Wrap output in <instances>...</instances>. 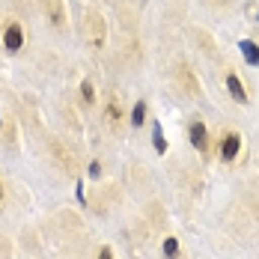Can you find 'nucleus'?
I'll use <instances>...</instances> for the list:
<instances>
[{
    "label": "nucleus",
    "instance_id": "f257e3e1",
    "mask_svg": "<svg viewBox=\"0 0 259 259\" xmlns=\"http://www.w3.org/2000/svg\"><path fill=\"white\" fill-rule=\"evenodd\" d=\"M188 140H191V146L200 155H208V128L203 119H191L188 122Z\"/></svg>",
    "mask_w": 259,
    "mask_h": 259
},
{
    "label": "nucleus",
    "instance_id": "f03ea898",
    "mask_svg": "<svg viewBox=\"0 0 259 259\" xmlns=\"http://www.w3.org/2000/svg\"><path fill=\"white\" fill-rule=\"evenodd\" d=\"M238 152H241V134H224L221 137V161L224 164H233L235 158H238Z\"/></svg>",
    "mask_w": 259,
    "mask_h": 259
},
{
    "label": "nucleus",
    "instance_id": "7ed1b4c3",
    "mask_svg": "<svg viewBox=\"0 0 259 259\" xmlns=\"http://www.w3.org/2000/svg\"><path fill=\"white\" fill-rule=\"evenodd\" d=\"M3 45H6V51L9 54H18L21 48H24V30H21V24H6V30H3Z\"/></svg>",
    "mask_w": 259,
    "mask_h": 259
},
{
    "label": "nucleus",
    "instance_id": "20e7f679",
    "mask_svg": "<svg viewBox=\"0 0 259 259\" xmlns=\"http://www.w3.org/2000/svg\"><path fill=\"white\" fill-rule=\"evenodd\" d=\"M227 90H230V96H233L238 104H247V102H250V99H247L244 83H241V78H238L235 72H227Z\"/></svg>",
    "mask_w": 259,
    "mask_h": 259
},
{
    "label": "nucleus",
    "instance_id": "39448f33",
    "mask_svg": "<svg viewBox=\"0 0 259 259\" xmlns=\"http://www.w3.org/2000/svg\"><path fill=\"white\" fill-rule=\"evenodd\" d=\"M238 51H241V57H244L247 66H259V45L253 39H241V42H238Z\"/></svg>",
    "mask_w": 259,
    "mask_h": 259
},
{
    "label": "nucleus",
    "instance_id": "423d86ee",
    "mask_svg": "<svg viewBox=\"0 0 259 259\" xmlns=\"http://www.w3.org/2000/svg\"><path fill=\"white\" fill-rule=\"evenodd\" d=\"M161 253H164V259H179V241L173 235H167L161 244Z\"/></svg>",
    "mask_w": 259,
    "mask_h": 259
},
{
    "label": "nucleus",
    "instance_id": "0eeeda50",
    "mask_svg": "<svg viewBox=\"0 0 259 259\" xmlns=\"http://www.w3.org/2000/svg\"><path fill=\"white\" fill-rule=\"evenodd\" d=\"M143 122H146V102H137L134 107H131V125L140 128Z\"/></svg>",
    "mask_w": 259,
    "mask_h": 259
},
{
    "label": "nucleus",
    "instance_id": "6e6552de",
    "mask_svg": "<svg viewBox=\"0 0 259 259\" xmlns=\"http://www.w3.org/2000/svg\"><path fill=\"white\" fill-rule=\"evenodd\" d=\"M152 143H155V152H158V155H164V152H167V140H164L161 122H155V125H152Z\"/></svg>",
    "mask_w": 259,
    "mask_h": 259
},
{
    "label": "nucleus",
    "instance_id": "1a4fd4ad",
    "mask_svg": "<svg viewBox=\"0 0 259 259\" xmlns=\"http://www.w3.org/2000/svg\"><path fill=\"white\" fill-rule=\"evenodd\" d=\"M80 96H83L87 104L96 102V87H93V80H80Z\"/></svg>",
    "mask_w": 259,
    "mask_h": 259
},
{
    "label": "nucleus",
    "instance_id": "9d476101",
    "mask_svg": "<svg viewBox=\"0 0 259 259\" xmlns=\"http://www.w3.org/2000/svg\"><path fill=\"white\" fill-rule=\"evenodd\" d=\"M122 119V107H119V102H110L107 104V122L113 125V122H119Z\"/></svg>",
    "mask_w": 259,
    "mask_h": 259
},
{
    "label": "nucleus",
    "instance_id": "9b49d317",
    "mask_svg": "<svg viewBox=\"0 0 259 259\" xmlns=\"http://www.w3.org/2000/svg\"><path fill=\"white\" fill-rule=\"evenodd\" d=\"M87 173H90V176H93V179H99V176H102V164H99V161H93V164H90V170H87Z\"/></svg>",
    "mask_w": 259,
    "mask_h": 259
},
{
    "label": "nucleus",
    "instance_id": "f8f14e48",
    "mask_svg": "<svg viewBox=\"0 0 259 259\" xmlns=\"http://www.w3.org/2000/svg\"><path fill=\"white\" fill-rule=\"evenodd\" d=\"M99 259H113V253H110V247H102V250H99Z\"/></svg>",
    "mask_w": 259,
    "mask_h": 259
},
{
    "label": "nucleus",
    "instance_id": "ddd939ff",
    "mask_svg": "<svg viewBox=\"0 0 259 259\" xmlns=\"http://www.w3.org/2000/svg\"><path fill=\"white\" fill-rule=\"evenodd\" d=\"M0 200H3V185H0Z\"/></svg>",
    "mask_w": 259,
    "mask_h": 259
},
{
    "label": "nucleus",
    "instance_id": "4468645a",
    "mask_svg": "<svg viewBox=\"0 0 259 259\" xmlns=\"http://www.w3.org/2000/svg\"><path fill=\"white\" fill-rule=\"evenodd\" d=\"M0 122H3V119H0Z\"/></svg>",
    "mask_w": 259,
    "mask_h": 259
}]
</instances>
